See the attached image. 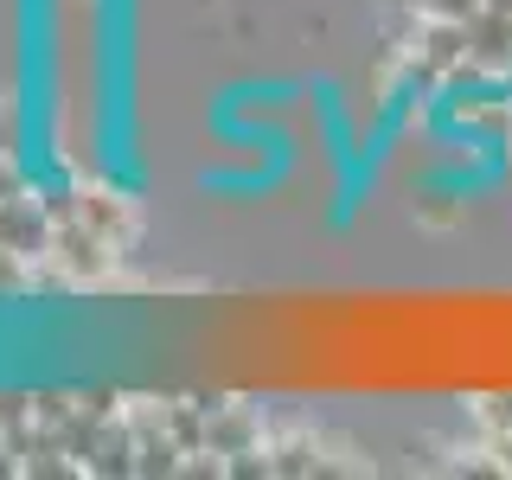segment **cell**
I'll return each mask as SVG.
<instances>
[{"label":"cell","mask_w":512,"mask_h":480,"mask_svg":"<svg viewBox=\"0 0 512 480\" xmlns=\"http://www.w3.org/2000/svg\"><path fill=\"white\" fill-rule=\"evenodd\" d=\"M416 7H423V20H461V26H468L487 0H416Z\"/></svg>","instance_id":"cell-1"},{"label":"cell","mask_w":512,"mask_h":480,"mask_svg":"<svg viewBox=\"0 0 512 480\" xmlns=\"http://www.w3.org/2000/svg\"><path fill=\"white\" fill-rule=\"evenodd\" d=\"M468 205H448V192H429V205H423V224H455Z\"/></svg>","instance_id":"cell-2"},{"label":"cell","mask_w":512,"mask_h":480,"mask_svg":"<svg viewBox=\"0 0 512 480\" xmlns=\"http://www.w3.org/2000/svg\"><path fill=\"white\" fill-rule=\"evenodd\" d=\"M487 13H512V0H487Z\"/></svg>","instance_id":"cell-3"}]
</instances>
